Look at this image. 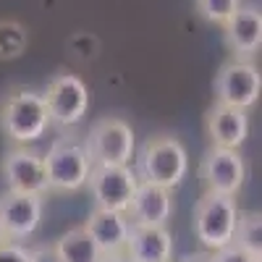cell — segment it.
Returning <instances> with one entry per match:
<instances>
[{
    "label": "cell",
    "mask_w": 262,
    "mask_h": 262,
    "mask_svg": "<svg viewBox=\"0 0 262 262\" xmlns=\"http://www.w3.org/2000/svg\"><path fill=\"white\" fill-rule=\"evenodd\" d=\"M189 170V155L184 144L170 137V134H158L149 137L137 158V179L147 184H158L163 189H176Z\"/></svg>",
    "instance_id": "cell-1"
},
{
    "label": "cell",
    "mask_w": 262,
    "mask_h": 262,
    "mask_svg": "<svg viewBox=\"0 0 262 262\" xmlns=\"http://www.w3.org/2000/svg\"><path fill=\"white\" fill-rule=\"evenodd\" d=\"M50 126V113L42 92L13 90L0 105V128L13 142H37Z\"/></svg>",
    "instance_id": "cell-2"
},
{
    "label": "cell",
    "mask_w": 262,
    "mask_h": 262,
    "mask_svg": "<svg viewBox=\"0 0 262 262\" xmlns=\"http://www.w3.org/2000/svg\"><path fill=\"white\" fill-rule=\"evenodd\" d=\"M48 176V191H79L86 186V176L92 168V158L84 144L74 139H55L42 155Z\"/></svg>",
    "instance_id": "cell-3"
},
{
    "label": "cell",
    "mask_w": 262,
    "mask_h": 262,
    "mask_svg": "<svg viewBox=\"0 0 262 262\" xmlns=\"http://www.w3.org/2000/svg\"><path fill=\"white\" fill-rule=\"evenodd\" d=\"M236 215H238V207H236L233 196L205 191V196L194 207V233L205 249L215 252V249L231 244Z\"/></svg>",
    "instance_id": "cell-4"
},
{
    "label": "cell",
    "mask_w": 262,
    "mask_h": 262,
    "mask_svg": "<svg viewBox=\"0 0 262 262\" xmlns=\"http://www.w3.org/2000/svg\"><path fill=\"white\" fill-rule=\"evenodd\" d=\"M86 152L100 165H128L134 158V131L123 118H100L90 128Z\"/></svg>",
    "instance_id": "cell-5"
},
{
    "label": "cell",
    "mask_w": 262,
    "mask_h": 262,
    "mask_svg": "<svg viewBox=\"0 0 262 262\" xmlns=\"http://www.w3.org/2000/svg\"><path fill=\"white\" fill-rule=\"evenodd\" d=\"M212 90H215V102L249 111L252 105H257L259 92H262L259 69L249 60H228L215 74Z\"/></svg>",
    "instance_id": "cell-6"
},
{
    "label": "cell",
    "mask_w": 262,
    "mask_h": 262,
    "mask_svg": "<svg viewBox=\"0 0 262 262\" xmlns=\"http://www.w3.org/2000/svg\"><path fill=\"white\" fill-rule=\"evenodd\" d=\"M137 184H139V179H137V173L131 170V165H100V163H92L90 176H86V186H90L95 207L118 210V212H126Z\"/></svg>",
    "instance_id": "cell-7"
},
{
    "label": "cell",
    "mask_w": 262,
    "mask_h": 262,
    "mask_svg": "<svg viewBox=\"0 0 262 262\" xmlns=\"http://www.w3.org/2000/svg\"><path fill=\"white\" fill-rule=\"evenodd\" d=\"M42 97H45V105H48L50 123H58V126H76L86 116V107H90L86 84L76 74L53 76Z\"/></svg>",
    "instance_id": "cell-8"
},
{
    "label": "cell",
    "mask_w": 262,
    "mask_h": 262,
    "mask_svg": "<svg viewBox=\"0 0 262 262\" xmlns=\"http://www.w3.org/2000/svg\"><path fill=\"white\" fill-rule=\"evenodd\" d=\"M200 176H202V184L207 186V191L236 196L247 179V163L238 155V149L212 144V149L202 158Z\"/></svg>",
    "instance_id": "cell-9"
},
{
    "label": "cell",
    "mask_w": 262,
    "mask_h": 262,
    "mask_svg": "<svg viewBox=\"0 0 262 262\" xmlns=\"http://www.w3.org/2000/svg\"><path fill=\"white\" fill-rule=\"evenodd\" d=\"M42 221V196L24 191H6L0 196V228L11 242L29 238Z\"/></svg>",
    "instance_id": "cell-10"
},
{
    "label": "cell",
    "mask_w": 262,
    "mask_h": 262,
    "mask_svg": "<svg viewBox=\"0 0 262 262\" xmlns=\"http://www.w3.org/2000/svg\"><path fill=\"white\" fill-rule=\"evenodd\" d=\"M3 179L11 191H24V194H48V176H45V163L42 155L27 147L8 149L3 158Z\"/></svg>",
    "instance_id": "cell-11"
},
{
    "label": "cell",
    "mask_w": 262,
    "mask_h": 262,
    "mask_svg": "<svg viewBox=\"0 0 262 262\" xmlns=\"http://www.w3.org/2000/svg\"><path fill=\"white\" fill-rule=\"evenodd\" d=\"M173 212L170 189H163L158 184L139 181L131 202L126 207V215L131 217L128 223H142V226H165Z\"/></svg>",
    "instance_id": "cell-12"
},
{
    "label": "cell",
    "mask_w": 262,
    "mask_h": 262,
    "mask_svg": "<svg viewBox=\"0 0 262 262\" xmlns=\"http://www.w3.org/2000/svg\"><path fill=\"white\" fill-rule=\"evenodd\" d=\"M126 252L134 262H170L173 259V236L165 226H128Z\"/></svg>",
    "instance_id": "cell-13"
},
{
    "label": "cell",
    "mask_w": 262,
    "mask_h": 262,
    "mask_svg": "<svg viewBox=\"0 0 262 262\" xmlns=\"http://www.w3.org/2000/svg\"><path fill=\"white\" fill-rule=\"evenodd\" d=\"M128 217L126 212L118 210H105V207H95L86 217L84 228L90 231V236L95 238V244L100 247L102 257L105 254H118L126 252V242H128Z\"/></svg>",
    "instance_id": "cell-14"
},
{
    "label": "cell",
    "mask_w": 262,
    "mask_h": 262,
    "mask_svg": "<svg viewBox=\"0 0 262 262\" xmlns=\"http://www.w3.org/2000/svg\"><path fill=\"white\" fill-rule=\"evenodd\" d=\"M207 134L215 147H231L238 149L249 134V118L247 111L233 105L215 102L207 113Z\"/></svg>",
    "instance_id": "cell-15"
},
{
    "label": "cell",
    "mask_w": 262,
    "mask_h": 262,
    "mask_svg": "<svg viewBox=\"0 0 262 262\" xmlns=\"http://www.w3.org/2000/svg\"><path fill=\"white\" fill-rule=\"evenodd\" d=\"M226 29V45L236 55H252L262 45V16L257 8H242L223 24Z\"/></svg>",
    "instance_id": "cell-16"
},
{
    "label": "cell",
    "mask_w": 262,
    "mask_h": 262,
    "mask_svg": "<svg viewBox=\"0 0 262 262\" xmlns=\"http://www.w3.org/2000/svg\"><path fill=\"white\" fill-rule=\"evenodd\" d=\"M55 249L63 262H102L100 247L95 244V238L90 236V231L84 226L66 231L55 242Z\"/></svg>",
    "instance_id": "cell-17"
},
{
    "label": "cell",
    "mask_w": 262,
    "mask_h": 262,
    "mask_svg": "<svg viewBox=\"0 0 262 262\" xmlns=\"http://www.w3.org/2000/svg\"><path fill=\"white\" fill-rule=\"evenodd\" d=\"M231 242L254 257H262V217H259V212H238L236 215Z\"/></svg>",
    "instance_id": "cell-18"
},
{
    "label": "cell",
    "mask_w": 262,
    "mask_h": 262,
    "mask_svg": "<svg viewBox=\"0 0 262 262\" xmlns=\"http://www.w3.org/2000/svg\"><path fill=\"white\" fill-rule=\"evenodd\" d=\"M29 45V32L21 21L0 18V60H16Z\"/></svg>",
    "instance_id": "cell-19"
},
{
    "label": "cell",
    "mask_w": 262,
    "mask_h": 262,
    "mask_svg": "<svg viewBox=\"0 0 262 262\" xmlns=\"http://www.w3.org/2000/svg\"><path fill=\"white\" fill-rule=\"evenodd\" d=\"M196 11L202 13V18H207L210 24H226V21L236 13L238 0H194Z\"/></svg>",
    "instance_id": "cell-20"
},
{
    "label": "cell",
    "mask_w": 262,
    "mask_h": 262,
    "mask_svg": "<svg viewBox=\"0 0 262 262\" xmlns=\"http://www.w3.org/2000/svg\"><path fill=\"white\" fill-rule=\"evenodd\" d=\"M210 262H262V257H254V254H249L247 249L236 247V244L231 242V244H226V247H221V249L210 252Z\"/></svg>",
    "instance_id": "cell-21"
},
{
    "label": "cell",
    "mask_w": 262,
    "mask_h": 262,
    "mask_svg": "<svg viewBox=\"0 0 262 262\" xmlns=\"http://www.w3.org/2000/svg\"><path fill=\"white\" fill-rule=\"evenodd\" d=\"M32 252L27 247H21L18 242H6L0 247V262H29Z\"/></svg>",
    "instance_id": "cell-22"
},
{
    "label": "cell",
    "mask_w": 262,
    "mask_h": 262,
    "mask_svg": "<svg viewBox=\"0 0 262 262\" xmlns=\"http://www.w3.org/2000/svg\"><path fill=\"white\" fill-rule=\"evenodd\" d=\"M29 252H32L29 262H63L60 254H58V249H55V244H50V247H37V249H29Z\"/></svg>",
    "instance_id": "cell-23"
},
{
    "label": "cell",
    "mask_w": 262,
    "mask_h": 262,
    "mask_svg": "<svg viewBox=\"0 0 262 262\" xmlns=\"http://www.w3.org/2000/svg\"><path fill=\"white\" fill-rule=\"evenodd\" d=\"M102 262H134L128 257V252H118V254H105Z\"/></svg>",
    "instance_id": "cell-24"
},
{
    "label": "cell",
    "mask_w": 262,
    "mask_h": 262,
    "mask_svg": "<svg viewBox=\"0 0 262 262\" xmlns=\"http://www.w3.org/2000/svg\"><path fill=\"white\" fill-rule=\"evenodd\" d=\"M179 262H210V254H186Z\"/></svg>",
    "instance_id": "cell-25"
},
{
    "label": "cell",
    "mask_w": 262,
    "mask_h": 262,
    "mask_svg": "<svg viewBox=\"0 0 262 262\" xmlns=\"http://www.w3.org/2000/svg\"><path fill=\"white\" fill-rule=\"evenodd\" d=\"M6 242H11V238H8V236H6V231H3V228H0V247H3V244H6Z\"/></svg>",
    "instance_id": "cell-26"
}]
</instances>
